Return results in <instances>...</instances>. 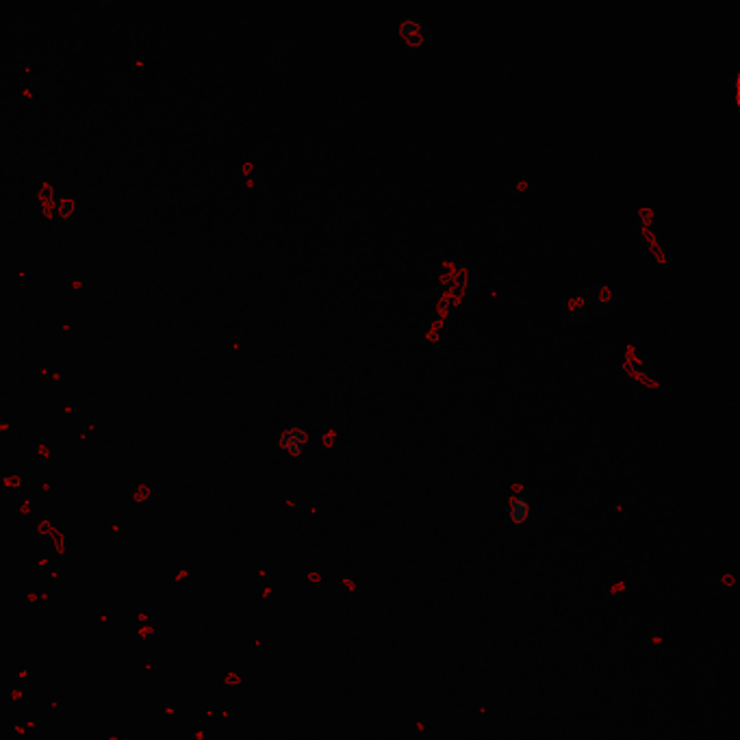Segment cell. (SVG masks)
Returning <instances> with one entry per match:
<instances>
[{
	"instance_id": "6da1fadb",
	"label": "cell",
	"mask_w": 740,
	"mask_h": 740,
	"mask_svg": "<svg viewBox=\"0 0 740 740\" xmlns=\"http://www.w3.org/2000/svg\"><path fill=\"white\" fill-rule=\"evenodd\" d=\"M619 300V293L604 285V287H589V289H582V291H575L571 295L564 298L562 302V317L573 324V326H579V324H587L593 315H599V313H608Z\"/></svg>"
},
{
	"instance_id": "7a4b0ae2",
	"label": "cell",
	"mask_w": 740,
	"mask_h": 740,
	"mask_svg": "<svg viewBox=\"0 0 740 740\" xmlns=\"http://www.w3.org/2000/svg\"><path fill=\"white\" fill-rule=\"evenodd\" d=\"M397 33L404 48L412 52V55H417V52L421 48H426L430 41V29L426 26V22H421L415 16H404L397 24Z\"/></svg>"
},
{
	"instance_id": "3957f363",
	"label": "cell",
	"mask_w": 740,
	"mask_h": 740,
	"mask_svg": "<svg viewBox=\"0 0 740 740\" xmlns=\"http://www.w3.org/2000/svg\"><path fill=\"white\" fill-rule=\"evenodd\" d=\"M532 517V504L525 495H515L508 504V519L515 525H523Z\"/></svg>"
},
{
	"instance_id": "277c9868",
	"label": "cell",
	"mask_w": 740,
	"mask_h": 740,
	"mask_svg": "<svg viewBox=\"0 0 740 740\" xmlns=\"http://www.w3.org/2000/svg\"><path fill=\"white\" fill-rule=\"evenodd\" d=\"M306 447H308V435H306V430H302V428H289V430L283 435V450L289 452L291 456L304 454Z\"/></svg>"
}]
</instances>
